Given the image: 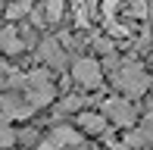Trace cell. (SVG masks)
I'll return each instance as SVG.
<instances>
[{"mask_svg": "<svg viewBox=\"0 0 153 150\" xmlns=\"http://www.w3.org/2000/svg\"><path fill=\"white\" fill-rule=\"evenodd\" d=\"M103 16H106L113 35H131V28H134L131 22L147 16V3L144 0H106Z\"/></svg>", "mask_w": 153, "mask_h": 150, "instance_id": "6da1fadb", "label": "cell"}, {"mask_svg": "<svg viewBox=\"0 0 153 150\" xmlns=\"http://www.w3.org/2000/svg\"><path fill=\"white\" fill-rule=\"evenodd\" d=\"M113 85L125 94V100H137V97H144L147 88H150V72L144 69L141 63H134V59H125V63L116 66Z\"/></svg>", "mask_w": 153, "mask_h": 150, "instance_id": "7a4b0ae2", "label": "cell"}, {"mask_svg": "<svg viewBox=\"0 0 153 150\" xmlns=\"http://www.w3.org/2000/svg\"><path fill=\"white\" fill-rule=\"evenodd\" d=\"M22 94L28 97V103L34 106V110L53 103L56 88H53L50 72H47V69H31V72H25V78H22Z\"/></svg>", "mask_w": 153, "mask_h": 150, "instance_id": "3957f363", "label": "cell"}, {"mask_svg": "<svg viewBox=\"0 0 153 150\" xmlns=\"http://www.w3.org/2000/svg\"><path fill=\"white\" fill-rule=\"evenodd\" d=\"M72 78L75 85H81L85 91H97L103 85V66L97 63L94 56H81L72 63Z\"/></svg>", "mask_w": 153, "mask_h": 150, "instance_id": "277c9868", "label": "cell"}, {"mask_svg": "<svg viewBox=\"0 0 153 150\" xmlns=\"http://www.w3.org/2000/svg\"><path fill=\"white\" fill-rule=\"evenodd\" d=\"M100 113L106 116L113 125H119V128H131V125L137 122V110L131 106V100H125V97H109V100H103Z\"/></svg>", "mask_w": 153, "mask_h": 150, "instance_id": "5b68a950", "label": "cell"}, {"mask_svg": "<svg viewBox=\"0 0 153 150\" xmlns=\"http://www.w3.org/2000/svg\"><path fill=\"white\" fill-rule=\"evenodd\" d=\"M0 113H3V119H28L34 113V106L28 103V97H25L22 91H6L0 94Z\"/></svg>", "mask_w": 153, "mask_h": 150, "instance_id": "8992f818", "label": "cell"}, {"mask_svg": "<svg viewBox=\"0 0 153 150\" xmlns=\"http://www.w3.org/2000/svg\"><path fill=\"white\" fill-rule=\"evenodd\" d=\"M38 59L44 66H50V69H62L69 56H66V50H62V44H59L56 38H44L38 44Z\"/></svg>", "mask_w": 153, "mask_h": 150, "instance_id": "52a82bcc", "label": "cell"}, {"mask_svg": "<svg viewBox=\"0 0 153 150\" xmlns=\"http://www.w3.org/2000/svg\"><path fill=\"white\" fill-rule=\"evenodd\" d=\"M47 141H50L56 150H62V147H69V150H72V147H81V134H78V128H72V125H56Z\"/></svg>", "mask_w": 153, "mask_h": 150, "instance_id": "ba28073f", "label": "cell"}, {"mask_svg": "<svg viewBox=\"0 0 153 150\" xmlns=\"http://www.w3.org/2000/svg\"><path fill=\"white\" fill-rule=\"evenodd\" d=\"M0 50L3 53H22L25 50V38L19 35L16 25H3L0 28Z\"/></svg>", "mask_w": 153, "mask_h": 150, "instance_id": "9c48e42d", "label": "cell"}, {"mask_svg": "<svg viewBox=\"0 0 153 150\" xmlns=\"http://www.w3.org/2000/svg\"><path fill=\"white\" fill-rule=\"evenodd\" d=\"M147 144H153V119H147L141 128H134V131L125 134V147L128 150H141Z\"/></svg>", "mask_w": 153, "mask_h": 150, "instance_id": "30bf717a", "label": "cell"}, {"mask_svg": "<svg viewBox=\"0 0 153 150\" xmlns=\"http://www.w3.org/2000/svg\"><path fill=\"white\" fill-rule=\"evenodd\" d=\"M75 125L88 134H106V116L103 113H78Z\"/></svg>", "mask_w": 153, "mask_h": 150, "instance_id": "8fae6325", "label": "cell"}, {"mask_svg": "<svg viewBox=\"0 0 153 150\" xmlns=\"http://www.w3.org/2000/svg\"><path fill=\"white\" fill-rule=\"evenodd\" d=\"M22 78H25L22 72H16L13 66L0 63V94H6V91H22Z\"/></svg>", "mask_w": 153, "mask_h": 150, "instance_id": "7c38bea8", "label": "cell"}, {"mask_svg": "<svg viewBox=\"0 0 153 150\" xmlns=\"http://www.w3.org/2000/svg\"><path fill=\"white\" fill-rule=\"evenodd\" d=\"M19 141V134H16V128L10 125L6 119H0V150H10L13 144Z\"/></svg>", "mask_w": 153, "mask_h": 150, "instance_id": "4fadbf2b", "label": "cell"}, {"mask_svg": "<svg viewBox=\"0 0 153 150\" xmlns=\"http://www.w3.org/2000/svg\"><path fill=\"white\" fill-rule=\"evenodd\" d=\"M62 6H66V0H47L44 19H47V22H59V19H62Z\"/></svg>", "mask_w": 153, "mask_h": 150, "instance_id": "5bb4252c", "label": "cell"}, {"mask_svg": "<svg viewBox=\"0 0 153 150\" xmlns=\"http://www.w3.org/2000/svg\"><path fill=\"white\" fill-rule=\"evenodd\" d=\"M85 103H88V97H78V94H72V97H66V100L56 106V113H75V110H81Z\"/></svg>", "mask_w": 153, "mask_h": 150, "instance_id": "9a60e30c", "label": "cell"}, {"mask_svg": "<svg viewBox=\"0 0 153 150\" xmlns=\"http://www.w3.org/2000/svg\"><path fill=\"white\" fill-rule=\"evenodd\" d=\"M28 10H31V3H25V0H16V3L6 6V16H10V19H22V16H28Z\"/></svg>", "mask_w": 153, "mask_h": 150, "instance_id": "2e32d148", "label": "cell"}, {"mask_svg": "<svg viewBox=\"0 0 153 150\" xmlns=\"http://www.w3.org/2000/svg\"><path fill=\"white\" fill-rule=\"evenodd\" d=\"M94 47L103 53V56H109V53H113V41H106V38H97V41H94Z\"/></svg>", "mask_w": 153, "mask_h": 150, "instance_id": "e0dca14e", "label": "cell"}, {"mask_svg": "<svg viewBox=\"0 0 153 150\" xmlns=\"http://www.w3.org/2000/svg\"><path fill=\"white\" fill-rule=\"evenodd\" d=\"M150 88H153V72H150Z\"/></svg>", "mask_w": 153, "mask_h": 150, "instance_id": "ac0fdd59", "label": "cell"}, {"mask_svg": "<svg viewBox=\"0 0 153 150\" xmlns=\"http://www.w3.org/2000/svg\"><path fill=\"white\" fill-rule=\"evenodd\" d=\"M0 10H3V0H0Z\"/></svg>", "mask_w": 153, "mask_h": 150, "instance_id": "d6986e66", "label": "cell"}]
</instances>
